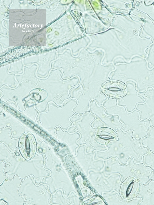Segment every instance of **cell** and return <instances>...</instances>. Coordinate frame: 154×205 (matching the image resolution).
I'll list each match as a JSON object with an SVG mask.
<instances>
[{
  "instance_id": "cell-3",
  "label": "cell",
  "mask_w": 154,
  "mask_h": 205,
  "mask_svg": "<svg viewBox=\"0 0 154 205\" xmlns=\"http://www.w3.org/2000/svg\"><path fill=\"white\" fill-rule=\"evenodd\" d=\"M103 91L107 96L113 98L121 97L124 95L126 92L125 90L119 92H112L105 89L103 90Z\"/></svg>"
},
{
  "instance_id": "cell-1",
  "label": "cell",
  "mask_w": 154,
  "mask_h": 205,
  "mask_svg": "<svg viewBox=\"0 0 154 205\" xmlns=\"http://www.w3.org/2000/svg\"><path fill=\"white\" fill-rule=\"evenodd\" d=\"M35 145V140L32 135L25 133L22 135L19 141V148L24 157L29 158L34 154Z\"/></svg>"
},
{
  "instance_id": "cell-2",
  "label": "cell",
  "mask_w": 154,
  "mask_h": 205,
  "mask_svg": "<svg viewBox=\"0 0 154 205\" xmlns=\"http://www.w3.org/2000/svg\"><path fill=\"white\" fill-rule=\"evenodd\" d=\"M115 86L124 90H125L126 88L125 85L123 83L116 81H109L105 83L103 86L104 89L106 88L109 87Z\"/></svg>"
}]
</instances>
